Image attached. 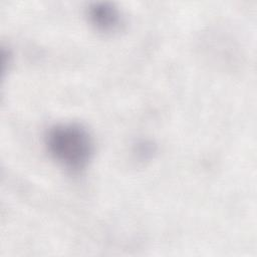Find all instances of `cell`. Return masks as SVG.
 <instances>
[{
  "instance_id": "7a4b0ae2",
  "label": "cell",
  "mask_w": 257,
  "mask_h": 257,
  "mask_svg": "<svg viewBox=\"0 0 257 257\" xmlns=\"http://www.w3.org/2000/svg\"><path fill=\"white\" fill-rule=\"evenodd\" d=\"M88 16L91 23L101 31H113L119 24L118 11L109 4H94L89 8Z\"/></svg>"
},
{
  "instance_id": "6da1fadb",
  "label": "cell",
  "mask_w": 257,
  "mask_h": 257,
  "mask_svg": "<svg viewBox=\"0 0 257 257\" xmlns=\"http://www.w3.org/2000/svg\"><path fill=\"white\" fill-rule=\"evenodd\" d=\"M45 144L51 157L65 169H84L93 155V141L87 130L77 123H61L49 128Z\"/></svg>"
}]
</instances>
